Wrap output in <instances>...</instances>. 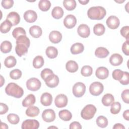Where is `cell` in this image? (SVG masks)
Wrapping results in <instances>:
<instances>
[{
  "label": "cell",
  "instance_id": "f35d334b",
  "mask_svg": "<svg viewBox=\"0 0 129 129\" xmlns=\"http://www.w3.org/2000/svg\"><path fill=\"white\" fill-rule=\"evenodd\" d=\"M26 35V33L24 29L20 27L15 28L12 32L13 36L16 39L21 35Z\"/></svg>",
  "mask_w": 129,
  "mask_h": 129
},
{
  "label": "cell",
  "instance_id": "6f0895ef",
  "mask_svg": "<svg viewBox=\"0 0 129 129\" xmlns=\"http://www.w3.org/2000/svg\"><path fill=\"white\" fill-rule=\"evenodd\" d=\"M79 2L82 5H86L89 2V0H85V1H79Z\"/></svg>",
  "mask_w": 129,
  "mask_h": 129
},
{
  "label": "cell",
  "instance_id": "d6a6232c",
  "mask_svg": "<svg viewBox=\"0 0 129 129\" xmlns=\"http://www.w3.org/2000/svg\"><path fill=\"white\" fill-rule=\"evenodd\" d=\"M105 31V28L104 26L101 23H98L94 26L93 32L97 36L102 35L104 33Z\"/></svg>",
  "mask_w": 129,
  "mask_h": 129
},
{
  "label": "cell",
  "instance_id": "bcb514c9",
  "mask_svg": "<svg viewBox=\"0 0 129 129\" xmlns=\"http://www.w3.org/2000/svg\"><path fill=\"white\" fill-rule=\"evenodd\" d=\"M1 4L4 9H9L13 6L14 1L13 0H3Z\"/></svg>",
  "mask_w": 129,
  "mask_h": 129
},
{
  "label": "cell",
  "instance_id": "9f6ffc18",
  "mask_svg": "<svg viewBox=\"0 0 129 129\" xmlns=\"http://www.w3.org/2000/svg\"><path fill=\"white\" fill-rule=\"evenodd\" d=\"M1 128H4V129H7V128H8V126L7 125V124L5 123H3L2 122H1Z\"/></svg>",
  "mask_w": 129,
  "mask_h": 129
},
{
  "label": "cell",
  "instance_id": "681fc988",
  "mask_svg": "<svg viewBox=\"0 0 129 129\" xmlns=\"http://www.w3.org/2000/svg\"><path fill=\"white\" fill-rule=\"evenodd\" d=\"M129 90L125 89L123 90L121 93V98L124 102L128 104L129 103Z\"/></svg>",
  "mask_w": 129,
  "mask_h": 129
},
{
  "label": "cell",
  "instance_id": "7dc6e473",
  "mask_svg": "<svg viewBox=\"0 0 129 129\" xmlns=\"http://www.w3.org/2000/svg\"><path fill=\"white\" fill-rule=\"evenodd\" d=\"M120 34L122 37L125 38L126 40H128V32H129V26H125L122 27L120 29Z\"/></svg>",
  "mask_w": 129,
  "mask_h": 129
},
{
  "label": "cell",
  "instance_id": "3957f363",
  "mask_svg": "<svg viewBox=\"0 0 129 129\" xmlns=\"http://www.w3.org/2000/svg\"><path fill=\"white\" fill-rule=\"evenodd\" d=\"M6 94L15 98H20L24 94V91L22 87L15 83H9L5 88Z\"/></svg>",
  "mask_w": 129,
  "mask_h": 129
},
{
  "label": "cell",
  "instance_id": "60d3db41",
  "mask_svg": "<svg viewBox=\"0 0 129 129\" xmlns=\"http://www.w3.org/2000/svg\"><path fill=\"white\" fill-rule=\"evenodd\" d=\"M93 73V69L90 66H83L81 70V73L84 77L90 76Z\"/></svg>",
  "mask_w": 129,
  "mask_h": 129
},
{
  "label": "cell",
  "instance_id": "ee69618b",
  "mask_svg": "<svg viewBox=\"0 0 129 129\" xmlns=\"http://www.w3.org/2000/svg\"><path fill=\"white\" fill-rule=\"evenodd\" d=\"M112 76L114 80L119 82L123 76V72L119 69L114 70L112 72Z\"/></svg>",
  "mask_w": 129,
  "mask_h": 129
},
{
  "label": "cell",
  "instance_id": "cb8c5ba5",
  "mask_svg": "<svg viewBox=\"0 0 129 129\" xmlns=\"http://www.w3.org/2000/svg\"><path fill=\"white\" fill-rule=\"evenodd\" d=\"M109 54V51L105 47H99L95 50V55L98 58H105Z\"/></svg>",
  "mask_w": 129,
  "mask_h": 129
},
{
  "label": "cell",
  "instance_id": "2e32d148",
  "mask_svg": "<svg viewBox=\"0 0 129 129\" xmlns=\"http://www.w3.org/2000/svg\"><path fill=\"white\" fill-rule=\"evenodd\" d=\"M23 17L26 22L31 23L36 21L37 19V15L34 11L29 10L24 13Z\"/></svg>",
  "mask_w": 129,
  "mask_h": 129
},
{
  "label": "cell",
  "instance_id": "836d02e7",
  "mask_svg": "<svg viewBox=\"0 0 129 129\" xmlns=\"http://www.w3.org/2000/svg\"><path fill=\"white\" fill-rule=\"evenodd\" d=\"M63 6L66 10L72 11L76 8L77 4L75 0H64L63 1Z\"/></svg>",
  "mask_w": 129,
  "mask_h": 129
},
{
  "label": "cell",
  "instance_id": "1f68e13d",
  "mask_svg": "<svg viewBox=\"0 0 129 129\" xmlns=\"http://www.w3.org/2000/svg\"><path fill=\"white\" fill-rule=\"evenodd\" d=\"M16 63L17 60L16 58L12 55H10L6 57L4 61V64L8 68H11L15 67Z\"/></svg>",
  "mask_w": 129,
  "mask_h": 129
},
{
  "label": "cell",
  "instance_id": "d4e9b609",
  "mask_svg": "<svg viewBox=\"0 0 129 129\" xmlns=\"http://www.w3.org/2000/svg\"><path fill=\"white\" fill-rule=\"evenodd\" d=\"M101 101L104 106H109L114 101V96L111 94H106L103 96Z\"/></svg>",
  "mask_w": 129,
  "mask_h": 129
},
{
  "label": "cell",
  "instance_id": "b9f144b4",
  "mask_svg": "<svg viewBox=\"0 0 129 129\" xmlns=\"http://www.w3.org/2000/svg\"><path fill=\"white\" fill-rule=\"evenodd\" d=\"M7 119L8 121L12 124H18L20 121L19 116L14 113H10L7 116Z\"/></svg>",
  "mask_w": 129,
  "mask_h": 129
},
{
  "label": "cell",
  "instance_id": "8d00e7d4",
  "mask_svg": "<svg viewBox=\"0 0 129 129\" xmlns=\"http://www.w3.org/2000/svg\"><path fill=\"white\" fill-rule=\"evenodd\" d=\"M44 63V60L43 57L41 55L36 56L33 60V66L35 69H39L41 68Z\"/></svg>",
  "mask_w": 129,
  "mask_h": 129
},
{
  "label": "cell",
  "instance_id": "5bb4252c",
  "mask_svg": "<svg viewBox=\"0 0 129 129\" xmlns=\"http://www.w3.org/2000/svg\"><path fill=\"white\" fill-rule=\"evenodd\" d=\"M78 34L82 38H87L90 34V29L89 26L86 24H81L77 29Z\"/></svg>",
  "mask_w": 129,
  "mask_h": 129
},
{
  "label": "cell",
  "instance_id": "7bdbcfd3",
  "mask_svg": "<svg viewBox=\"0 0 129 129\" xmlns=\"http://www.w3.org/2000/svg\"><path fill=\"white\" fill-rule=\"evenodd\" d=\"M22 72L19 69H14L10 73V77L13 80H18L22 76Z\"/></svg>",
  "mask_w": 129,
  "mask_h": 129
},
{
  "label": "cell",
  "instance_id": "ac0fdd59",
  "mask_svg": "<svg viewBox=\"0 0 129 129\" xmlns=\"http://www.w3.org/2000/svg\"><path fill=\"white\" fill-rule=\"evenodd\" d=\"M49 39L52 43L54 44L58 43L62 39V34L58 31H52L49 35Z\"/></svg>",
  "mask_w": 129,
  "mask_h": 129
},
{
  "label": "cell",
  "instance_id": "484cf974",
  "mask_svg": "<svg viewBox=\"0 0 129 129\" xmlns=\"http://www.w3.org/2000/svg\"><path fill=\"white\" fill-rule=\"evenodd\" d=\"M66 70L70 73H75L79 68L78 63L74 60H69L66 64Z\"/></svg>",
  "mask_w": 129,
  "mask_h": 129
},
{
  "label": "cell",
  "instance_id": "9a60e30c",
  "mask_svg": "<svg viewBox=\"0 0 129 129\" xmlns=\"http://www.w3.org/2000/svg\"><path fill=\"white\" fill-rule=\"evenodd\" d=\"M7 20L11 23L12 26L18 25L20 21V16L15 12H10L7 16Z\"/></svg>",
  "mask_w": 129,
  "mask_h": 129
},
{
  "label": "cell",
  "instance_id": "ab89813d",
  "mask_svg": "<svg viewBox=\"0 0 129 129\" xmlns=\"http://www.w3.org/2000/svg\"><path fill=\"white\" fill-rule=\"evenodd\" d=\"M110 106V112L113 114H118L121 110V106L119 102H114Z\"/></svg>",
  "mask_w": 129,
  "mask_h": 129
},
{
  "label": "cell",
  "instance_id": "44dd1931",
  "mask_svg": "<svg viewBox=\"0 0 129 129\" xmlns=\"http://www.w3.org/2000/svg\"><path fill=\"white\" fill-rule=\"evenodd\" d=\"M35 101V96L32 94H30L27 95L23 100L22 105L25 107H28L34 105Z\"/></svg>",
  "mask_w": 129,
  "mask_h": 129
},
{
  "label": "cell",
  "instance_id": "603a6c76",
  "mask_svg": "<svg viewBox=\"0 0 129 129\" xmlns=\"http://www.w3.org/2000/svg\"><path fill=\"white\" fill-rule=\"evenodd\" d=\"M70 50L73 54H77L83 52L84 50V47L82 43L77 42L72 45Z\"/></svg>",
  "mask_w": 129,
  "mask_h": 129
},
{
  "label": "cell",
  "instance_id": "52a82bcc",
  "mask_svg": "<svg viewBox=\"0 0 129 129\" xmlns=\"http://www.w3.org/2000/svg\"><path fill=\"white\" fill-rule=\"evenodd\" d=\"M41 86L40 81L36 78H31L26 82V87L27 89L32 91L38 90Z\"/></svg>",
  "mask_w": 129,
  "mask_h": 129
},
{
  "label": "cell",
  "instance_id": "f5cc1de1",
  "mask_svg": "<svg viewBox=\"0 0 129 129\" xmlns=\"http://www.w3.org/2000/svg\"><path fill=\"white\" fill-rule=\"evenodd\" d=\"M70 129H81L82 126L81 124L77 121H74L70 124Z\"/></svg>",
  "mask_w": 129,
  "mask_h": 129
},
{
  "label": "cell",
  "instance_id": "277c9868",
  "mask_svg": "<svg viewBox=\"0 0 129 129\" xmlns=\"http://www.w3.org/2000/svg\"><path fill=\"white\" fill-rule=\"evenodd\" d=\"M96 111L97 109L94 105L88 104L82 110L81 116L82 118L85 120H89L94 117Z\"/></svg>",
  "mask_w": 129,
  "mask_h": 129
},
{
  "label": "cell",
  "instance_id": "9c48e42d",
  "mask_svg": "<svg viewBox=\"0 0 129 129\" xmlns=\"http://www.w3.org/2000/svg\"><path fill=\"white\" fill-rule=\"evenodd\" d=\"M42 118L46 122H52L55 119V113L52 109H45L42 113Z\"/></svg>",
  "mask_w": 129,
  "mask_h": 129
},
{
  "label": "cell",
  "instance_id": "7c38bea8",
  "mask_svg": "<svg viewBox=\"0 0 129 129\" xmlns=\"http://www.w3.org/2000/svg\"><path fill=\"white\" fill-rule=\"evenodd\" d=\"M106 23L108 27L111 29H116L119 26V19L115 16H110L106 20Z\"/></svg>",
  "mask_w": 129,
  "mask_h": 129
},
{
  "label": "cell",
  "instance_id": "d590c367",
  "mask_svg": "<svg viewBox=\"0 0 129 129\" xmlns=\"http://www.w3.org/2000/svg\"><path fill=\"white\" fill-rule=\"evenodd\" d=\"M96 122L97 125L99 127H100L101 128L106 127L107 126L108 123L107 118L103 115L99 116L97 118Z\"/></svg>",
  "mask_w": 129,
  "mask_h": 129
},
{
  "label": "cell",
  "instance_id": "816d5d0a",
  "mask_svg": "<svg viewBox=\"0 0 129 129\" xmlns=\"http://www.w3.org/2000/svg\"><path fill=\"white\" fill-rule=\"evenodd\" d=\"M0 107H1L0 114L1 115L6 113L7 111L9 110V107L6 104H5L4 103H1Z\"/></svg>",
  "mask_w": 129,
  "mask_h": 129
},
{
  "label": "cell",
  "instance_id": "f907efd6",
  "mask_svg": "<svg viewBox=\"0 0 129 129\" xmlns=\"http://www.w3.org/2000/svg\"><path fill=\"white\" fill-rule=\"evenodd\" d=\"M122 51L123 53L126 55H129V48H128V40H126L122 44Z\"/></svg>",
  "mask_w": 129,
  "mask_h": 129
},
{
  "label": "cell",
  "instance_id": "4316f807",
  "mask_svg": "<svg viewBox=\"0 0 129 129\" xmlns=\"http://www.w3.org/2000/svg\"><path fill=\"white\" fill-rule=\"evenodd\" d=\"M40 112L38 107L35 106H31L26 110V114L29 117H35L37 116Z\"/></svg>",
  "mask_w": 129,
  "mask_h": 129
},
{
  "label": "cell",
  "instance_id": "f546056e",
  "mask_svg": "<svg viewBox=\"0 0 129 129\" xmlns=\"http://www.w3.org/2000/svg\"><path fill=\"white\" fill-rule=\"evenodd\" d=\"M59 118L64 121H69L72 119V113L67 109L61 110L58 112Z\"/></svg>",
  "mask_w": 129,
  "mask_h": 129
},
{
  "label": "cell",
  "instance_id": "db71d44e",
  "mask_svg": "<svg viewBox=\"0 0 129 129\" xmlns=\"http://www.w3.org/2000/svg\"><path fill=\"white\" fill-rule=\"evenodd\" d=\"M113 129H124L125 127L124 126L119 123H115L114 126H113Z\"/></svg>",
  "mask_w": 129,
  "mask_h": 129
},
{
  "label": "cell",
  "instance_id": "680465c9",
  "mask_svg": "<svg viewBox=\"0 0 129 129\" xmlns=\"http://www.w3.org/2000/svg\"><path fill=\"white\" fill-rule=\"evenodd\" d=\"M1 87H2L3 84L5 83V79H4V78L3 77V76L1 75Z\"/></svg>",
  "mask_w": 129,
  "mask_h": 129
},
{
  "label": "cell",
  "instance_id": "91938a15",
  "mask_svg": "<svg viewBox=\"0 0 129 129\" xmlns=\"http://www.w3.org/2000/svg\"><path fill=\"white\" fill-rule=\"evenodd\" d=\"M57 128V127H55V126H50V127H48V128Z\"/></svg>",
  "mask_w": 129,
  "mask_h": 129
},
{
  "label": "cell",
  "instance_id": "30bf717a",
  "mask_svg": "<svg viewBox=\"0 0 129 129\" xmlns=\"http://www.w3.org/2000/svg\"><path fill=\"white\" fill-rule=\"evenodd\" d=\"M68 97L63 94L57 95L54 100L55 105L58 108H63L66 107L68 104Z\"/></svg>",
  "mask_w": 129,
  "mask_h": 129
},
{
  "label": "cell",
  "instance_id": "83f0119b",
  "mask_svg": "<svg viewBox=\"0 0 129 129\" xmlns=\"http://www.w3.org/2000/svg\"><path fill=\"white\" fill-rule=\"evenodd\" d=\"M51 15L54 19H59L62 18L63 15V10L59 6L55 7L51 11Z\"/></svg>",
  "mask_w": 129,
  "mask_h": 129
},
{
  "label": "cell",
  "instance_id": "ba28073f",
  "mask_svg": "<svg viewBox=\"0 0 129 129\" xmlns=\"http://www.w3.org/2000/svg\"><path fill=\"white\" fill-rule=\"evenodd\" d=\"M39 127V122L36 119H26L22 123V129H37Z\"/></svg>",
  "mask_w": 129,
  "mask_h": 129
},
{
  "label": "cell",
  "instance_id": "c3c4849f",
  "mask_svg": "<svg viewBox=\"0 0 129 129\" xmlns=\"http://www.w3.org/2000/svg\"><path fill=\"white\" fill-rule=\"evenodd\" d=\"M120 83L123 85H127L129 83V75L127 72H123V76L121 80L119 81Z\"/></svg>",
  "mask_w": 129,
  "mask_h": 129
},
{
  "label": "cell",
  "instance_id": "7a4b0ae2",
  "mask_svg": "<svg viewBox=\"0 0 129 129\" xmlns=\"http://www.w3.org/2000/svg\"><path fill=\"white\" fill-rule=\"evenodd\" d=\"M106 14V10L101 6L91 7L87 11L88 17L91 20H102L105 16Z\"/></svg>",
  "mask_w": 129,
  "mask_h": 129
},
{
  "label": "cell",
  "instance_id": "74e56055",
  "mask_svg": "<svg viewBox=\"0 0 129 129\" xmlns=\"http://www.w3.org/2000/svg\"><path fill=\"white\" fill-rule=\"evenodd\" d=\"M12 24L8 20H6L1 24L0 26V31L2 33H7L11 30Z\"/></svg>",
  "mask_w": 129,
  "mask_h": 129
},
{
  "label": "cell",
  "instance_id": "11a10c76",
  "mask_svg": "<svg viewBox=\"0 0 129 129\" xmlns=\"http://www.w3.org/2000/svg\"><path fill=\"white\" fill-rule=\"evenodd\" d=\"M123 117L124 119L127 121L129 120V110L128 109H127L123 112Z\"/></svg>",
  "mask_w": 129,
  "mask_h": 129
},
{
  "label": "cell",
  "instance_id": "e575fe53",
  "mask_svg": "<svg viewBox=\"0 0 129 129\" xmlns=\"http://www.w3.org/2000/svg\"><path fill=\"white\" fill-rule=\"evenodd\" d=\"M51 7V3L48 0H41L39 2L38 7L40 10L43 12H46L49 10Z\"/></svg>",
  "mask_w": 129,
  "mask_h": 129
},
{
  "label": "cell",
  "instance_id": "f1b7e54d",
  "mask_svg": "<svg viewBox=\"0 0 129 129\" xmlns=\"http://www.w3.org/2000/svg\"><path fill=\"white\" fill-rule=\"evenodd\" d=\"M45 53L47 56L49 58H54L57 56L58 50L55 47L50 46L47 47Z\"/></svg>",
  "mask_w": 129,
  "mask_h": 129
},
{
  "label": "cell",
  "instance_id": "e0dca14e",
  "mask_svg": "<svg viewBox=\"0 0 129 129\" xmlns=\"http://www.w3.org/2000/svg\"><path fill=\"white\" fill-rule=\"evenodd\" d=\"M95 75L98 79L104 80L108 77L109 71L104 67H100L96 69Z\"/></svg>",
  "mask_w": 129,
  "mask_h": 129
},
{
  "label": "cell",
  "instance_id": "8fae6325",
  "mask_svg": "<svg viewBox=\"0 0 129 129\" xmlns=\"http://www.w3.org/2000/svg\"><path fill=\"white\" fill-rule=\"evenodd\" d=\"M46 85L49 88H55L56 87L59 83V78L58 77L53 74L48 76L44 80Z\"/></svg>",
  "mask_w": 129,
  "mask_h": 129
},
{
  "label": "cell",
  "instance_id": "ffe728a7",
  "mask_svg": "<svg viewBox=\"0 0 129 129\" xmlns=\"http://www.w3.org/2000/svg\"><path fill=\"white\" fill-rule=\"evenodd\" d=\"M41 103L45 106H50L52 102V96L48 92L43 93L40 97Z\"/></svg>",
  "mask_w": 129,
  "mask_h": 129
},
{
  "label": "cell",
  "instance_id": "4dcf8cb0",
  "mask_svg": "<svg viewBox=\"0 0 129 129\" xmlns=\"http://www.w3.org/2000/svg\"><path fill=\"white\" fill-rule=\"evenodd\" d=\"M1 51L4 53L10 52L12 48V44L9 41H4L1 44Z\"/></svg>",
  "mask_w": 129,
  "mask_h": 129
},
{
  "label": "cell",
  "instance_id": "5b68a950",
  "mask_svg": "<svg viewBox=\"0 0 129 129\" xmlns=\"http://www.w3.org/2000/svg\"><path fill=\"white\" fill-rule=\"evenodd\" d=\"M72 91L75 97H81L84 95L86 92V86L82 82H77L73 86Z\"/></svg>",
  "mask_w": 129,
  "mask_h": 129
},
{
  "label": "cell",
  "instance_id": "d6986e66",
  "mask_svg": "<svg viewBox=\"0 0 129 129\" xmlns=\"http://www.w3.org/2000/svg\"><path fill=\"white\" fill-rule=\"evenodd\" d=\"M123 61L122 56L118 53H114L109 58L110 64L114 66H118L121 64Z\"/></svg>",
  "mask_w": 129,
  "mask_h": 129
},
{
  "label": "cell",
  "instance_id": "8992f818",
  "mask_svg": "<svg viewBox=\"0 0 129 129\" xmlns=\"http://www.w3.org/2000/svg\"><path fill=\"white\" fill-rule=\"evenodd\" d=\"M104 90L103 84L99 82H94L91 83L89 87V91L91 95L93 96H99Z\"/></svg>",
  "mask_w": 129,
  "mask_h": 129
},
{
  "label": "cell",
  "instance_id": "6da1fadb",
  "mask_svg": "<svg viewBox=\"0 0 129 129\" xmlns=\"http://www.w3.org/2000/svg\"><path fill=\"white\" fill-rule=\"evenodd\" d=\"M15 51L17 54L21 57L27 53L30 46V41L26 35H21L16 39Z\"/></svg>",
  "mask_w": 129,
  "mask_h": 129
},
{
  "label": "cell",
  "instance_id": "4fadbf2b",
  "mask_svg": "<svg viewBox=\"0 0 129 129\" xmlns=\"http://www.w3.org/2000/svg\"><path fill=\"white\" fill-rule=\"evenodd\" d=\"M77 24V19L76 17L71 14L68 15L63 20L64 26L68 29L74 28Z\"/></svg>",
  "mask_w": 129,
  "mask_h": 129
},
{
  "label": "cell",
  "instance_id": "f6af8a7d",
  "mask_svg": "<svg viewBox=\"0 0 129 129\" xmlns=\"http://www.w3.org/2000/svg\"><path fill=\"white\" fill-rule=\"evenodd\" d=\"M53 74V72L51 70H50V69L46 68L43 69L41 71L40 75H41V78L44 81L48 76H49L50 75Z\"/></svg>",
  "mask_w": 129,
  "mask_h": 129
},
{
  "label": "cell",
  "instance_id": "7402d4cb",
  "mask_svg": "<svg viewBox=\"0 0 129 129\" xmlns=\"http://www.w3.org/2000/svg\"><path fill=\"white\" fill-rule=\"evenodd\" d=\"M30 34L34 38H39L42 34V29L39 26L34 25L29 29Z\"/></svg>",
  "mask_w": 129,
  "mask_h": 129
}]
</instances>
